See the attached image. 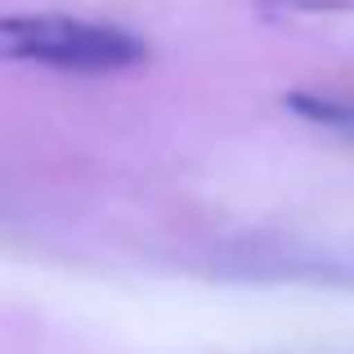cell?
Returning <instances> with one entry per match:
<instances>
[{
  "mask_svg": "<svg viewBox=\"0 0 354 354\" xmlns=\"http://www.w3.org/2000/svg\"><path fill=\"white\" fill-rule=\"evenodd\" d=\"M9 59H27L59 72H126L148 59V45L117 23L72 14H18L0 32Z\"/></svg>",
  "mask_w": 354,
  "mask_h": 354,
  "instance_id": "6da1fadb",
  "label": "cell"
}]
</instances>
